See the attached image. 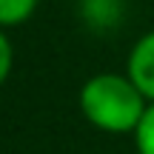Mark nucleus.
<instances>
[{
  "label": "nucleus",
  "instance_id": "obj_1",
  "mask_svg": "<svg viewBox=\"0 0 154 154\" xmlns=\"http://www.w3.org/2000/svg\"><path fill=\"white\" fill-rule=\"evenodd\" d=\"M149 100L128 74H97L83 86L80 109L91 126L111 134H128L137 128Z\"/></svg>",
  "mask_w": 154,
  "mask_h": 154
},
{
  "label": "nucleus",
  "instance_id": "obj_2",
  "mask_svg": "<svg viewBox=\"0 0 154 154\" xmlns=\"http://www.w3.org/2000/svg\"><path fill=\"white\" fill-rule=\"evenodd\" d=\"M128 80L143 91V97L154 103V32L143 34L128 54Z\"/></svg>",
  "mask_w": 154,
  "mask_h": 154
},
{
  "label": "nucleus",
  "instance_id": "obj_3",
  "mask_svg": "<svg viewBox=\"0 0 154 154\" xmlns=\"http://www.w3.org/2000/svg\"><path fill=\"white\" fill-rule=\"evenodd\" d=\"M37 0H0V26H17L34 14Z\"/></svg>",
  "mask_w": 154,
  "mask_h": 154
},
{
  "label": "nucleus",
  "instance_id": "obj_4",
  "mask_svg": "<svg viewBox=\"0 0 154 154\" xmlns=\"http://www.w3.org/2000/svg\"><path fill=\"white\" fill-rule=\"evenodd\" d=\"M134 143H137V154H154V103L146 106L134 128Z\"/></svg>",
  "mask_w": 154,
  "mask_h": 154
},
{
  "label": "nucleus",
  "instance_id": "obj_5",
  "mask_svg": "<svg viewBox=\"0 0 154 154\" xmlns=\"http://www.w3.org/2000/svg\"><path fill=\"white\" fill-rule=\"evenodd\" d=\"M11 72V43L6 40V34L0 32V86Z\"/></svg>",
  "mask_w": 154,
  "mask_h": 154
}]
</instances>
